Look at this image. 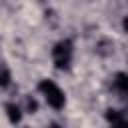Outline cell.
Wrapping results in <instances>:
<instances>
[{
    "instance_id": "cell-1",
    "label": "cell",
    "mask_w": 128,
    "mask_h": 128,
    "mask_svg": "<svg viewBox=\"0 0 128 128\" xmlns=\"http://www.w3.org/2000/svg\"><path fill=\"white\" fill-rule=\"evenodd\" d=\"M40 92L44 94L46 102H48L52 108H62V106H64V94H62V90H60L54 82H50V80L40 82Z\"/></svg>"
},
{
    "instance_id": "cell-2",
    "label": "cell",
    "mask_w": 128,
    "mask_h": 128,
    "mask_svg": "<svg viewBox=\"0 0 128 128\" xmlns=\"http://www.w3.org/2000/svg\"><path fill=\"white\" fill-rule=\"evenodd\" d=\"M70 56H72V46H70V42H60V44L54 48V62H56L58 68L68 66Z\"/></svg>"
},
{
    "instance_id": "cell-3",
    "label": "cell",
    "mask_w": 128,
    "mask_h": 128,
    "mask_svg": "<svg viewBox=\"0 0 128 128\" xmlns=\"http://www.w3.org/2000/svg\"><path fill=\"white\" fill-rule=\"evenodd\" d=\"M116 86H118V90L128 94V74H118L116 76Z\"/></svg>"
},
{
    "instance_id": "cell-4",
    "label": "cell",
    "mask_w": 128,
    "mask_h": 128,
    "mask_svg": "<svg viewBox=\"0 0 128 128\" xmlns=\"http://www.w3.org/2000/svg\"><path fill=\"white\" fill-rule=\"evenodd\" d=\"M108 120H110L112 124H128V118H126V116H120L116 110H112V112L108 114Z\"/></svg>"
},
{
    "instance_id": "cell-5",
    "label": "cell",
    "mask_w": 128,
    "mask_h": 128,
    "mask_svg": "<svg viewBox=\"0 0 128 128\" xmlns=\"http://www.w3.org/2000/svg\"><path fill=\"white\" fill-rule=\"evenodd\" d=\"M6 110H8V116H10V120H12V122H18V120H20V108H18V106L8 104V108H6Z\"/></svg>"
},
{
    "instance_id": "cell-6",
    "label": "cell",
    "mask_w": 128,
    "mask_h": 128,
    "mask_svg": "<svg viewBox=\"0 0 128 128\" xmlns=\"http://www.w3.org/2000/svg\"><path fill=\"white\" fill-rule=\"evenodd\" d=\"M8 82H10V74L4 66H0V86H6Z\"/></svg>"
},
{
    "instance_id": "cell-7",
    "label": "cell",
    "mask_w": 128,
    "mask_h": 128,
    "mask_svg": "<svg viewBox=\"0 0 128 128\" xmlns=\"http://www.w3.org/2000/svg\"><path fill=\"white\" fill-rule=\"evenodd\" d=\"M124 28H126V32H128V18L124 20Z\"/></svg>"
}]
</instances>
